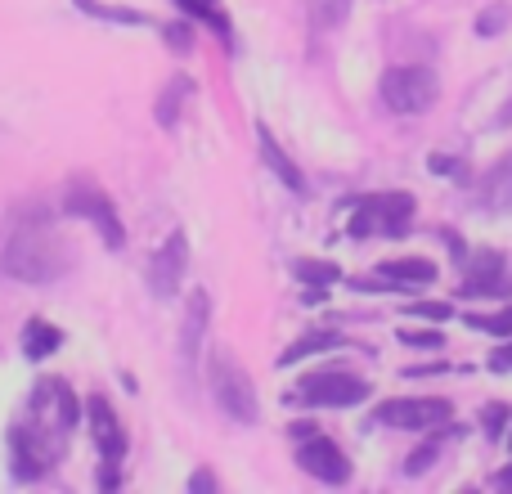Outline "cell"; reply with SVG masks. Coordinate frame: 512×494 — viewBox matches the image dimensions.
Listing matches in <instances>:
<instances>
[{"label":"cell","instance_id":"cell-1","mask_svg":"<svg viewBox=\"0 0 512 494\" xmlns=\"http://www.w3.org/2000/svg\"><path fill=\"white\" fill-rule=\"evenodd\" d=\"M77 396L63 378H41L27 400V423L14 427L9 445H14V472L18 481H32V477H45V472L59 463L63 445L72 441L77 432Z\"/></svg>","mask_w":512,"mask_h":494},{"label":"cell","instance_id":"cell-2","mask_svg":"<svg viewBox=\"0 0 512 494\" xmlns=\"http://www.w3.org/2000/svg\"><path fill=\"white\" fill-rule=\"evenodd\" d=\"M72 265V247L45 221L18 225L9 243L0 247V274L14 283H54Z\"/></svg>","mask_w":512,"mask_h":494},{"label":"cell","instance_id":"cell-3","mask_svg":"<svg viewBox=\"0 0 512 494\" xmlns=\"http://www.w3.org/2000/svg\"><path fill=\"white\" fill-rule=\"evenodd\" d=\"M207 382H212V400L234 418V423L252 427L256 418H261V400H256V387H252L248 369H243V364L234 360L225 346H221V351H212V364H207Z\"/></svg>","mask_w":512,"mask_h":494},{"label":"cell","instance_id":"cell-4","mask_svg":"<svg viewBox=\"0 0 512 494\" xmlns=\"http://www.w3.org/2000/svg\"><path fill=\"white\" fill-rule=\"evenodd\" d=\"M382 104L391 108V113L400 117H418L427 113V108L436 104V95H441V81H436L432 68H418V63H409V68H387L382 72Z\"/></svg>","mask_w":512,"mask_h":494},{"label":"cell","instance_id":"cell-5","mask_svg":"<svg viewBox=\"0 0 512 494\" xmlns=\"http://www.w3.org/2000/svg\"><path fill=\"white\" fill-rule=\"evenodd\" d=\"M63 212H68V216H81V221H90V225L99 230V239L113 247V252L126 243V230H122V221H117L113 198H108L90 176H77V180L68 185V194H63Z\"/></svg>","mask_w":512,"mask_h":494},{"label":"cell","instance_id":"cell-6","mask_svg":"<svg viewBox=\"0 0 512 494\" xmlns=\"http://www.w3.org/2000/svg\"><path fill=\"white\" fill-rule=\"evenodd\" d=\"M414 225V198L409 194H373L364 203H355L351 216V234H405Z\"/></svg>","mask_w":512,"mask_h":494},{"label":"cell","instance_id":"cell-7","mask_svg":"<svg viewBox=\"0 0 512 494\" xmlns=\"http://www.w3.org/2000/svg\"><path fill=\"white\" fill-rule=\"evenodd\" d=\"M450 414H454L450 400L441 396H409V400H382L373 418L387 427H405V432H427V427H445Z\"/></svg>","mask_w":512,"mask_h":494},{"label":"cell","instance_id":"cell-8","mask_svg":"<svg viewBox=\"0 0 512 494\" xmlns=\"http://www.w3.org/2000/svg\"><path fill=\"white\" fill-rule=\"evenodd\" d=\"M369 396V382L355 378V373H315V378L301 382L297 400L306 405H324V409H346V405H360Z\"/></svg>","mask_w":512,"mask_h":494},{"label":"cell","instance_id":"cell-9","mask_svg":"<svg viewBox=\"0 0 512 494\" xmlns=\"http://www.w3.org/2000/svg\"><path fill=\"white\" fill-rule=\"evenodd\" d=\"M185 270H189V239L176 230V234H167V239L158 243V252L149 256V292L153 297H176Z\"/></svg>","mask_w":512,"mask_h":494},{"label":"cell","instance_id":"cell-10","mask_svg":"<svg viewBox=\"0 0 512 494\" xmlns=\"http://www.w3.org/2000/svg\"><path fill=\"white\" fill-rule=\"evenodd\" d=\"M297 463L315 481H324V486H342V481H351V463H346V454L337 450V441H328V436H319V432H306V441L297 445Z\"/></svg>","mask_w":512,"mask_h":494},{"label":"cell","instance_id":"cell-11","mask_svg":"<svg viewBox=\"0 0 512 494\" xmlns=\"http://www.w3.org/2000/svg\"><path fill=\"white\" fill-rule=\"evenodd\" d=\"M86 423H90V436H95V450L104 454V463H122L126 459V427L104 391L86 400Z\"/></svg>","mask_w":512,"mask_h":494},{"label":"cell","instance_id":"cell-12","mask_svg":"<svg viewBox=\"0 0 512 494\" xmlns=\"http://www.w3.org/2000/svg\"><path fill=\"white\" fill-rule=\"evenodd\" d=\"M427 283H436V265L427 256H400L378 265V279H355V288H427Z\"/></svg>","mask_w":512,"mask_h":494},{"label":"cell","instance_id":"cell-13","mask_svg":"<svg viewBox=\"0 0 512 494\" xmlns=\"http://www.w3.org/2000/svg\"><path fill=\"white\" fill-rule=\"evenodd\" d=\"M207 324H212V297H207L203 288H194V292H189V301H185V315H180V337H176L180 360H185V364H194L198 355H203Z\"/></svg>","mask_w":512,"mask_h":494},{"label":"cell","instance_id":"cell-14","mask_svg":"<svg viewBox=\"0 0 512 494\" xmlns=\"http://www.w3.org/2000/svg\"><path fill=\"white\" fill-rule=\"evenodd\" d=\"M477 203L486 207V212H508V207H512V153H504V158H499L495 167L481 176Z\"/></svg>","mask_w":512,"mask_h":494},{"label":"cell","instance_id":"cell-15","mask_svg":"<svg viewBox=\"0 0 512 494\" xmlns=\"http://www.w3.org/2000/svg\"><path fill=\"white\" fill-rule=\"evenodd\" d=\"M463 292H468V297H495V292H508V274H504L499 252H481L477 261H472Z\"/></svg>","mask_w":512,"mask_h":494},{"label":"cell","instance_id":"cell-16","mask_svg":"<svg viewBox=\"0 0 512 494\" xmlns=\"http://www.w3.org/2000/svg\"><path fill=\"white\" fill-rule=\"evenodd\" d=\"M256 135H261V158H265V167L274 171V176L283 180V185L292 189V194H306V180H301V171H297V162L288 158V153L279 149V140H274L265 126H256Z\"/></svg>","mask_w":512,"mask_h":494},{"label":"cell","instance_id":"cell-17","mask_svg":"<svg viewBox=\"0 0 512 494\" xmlns=\"http://www.w3.org/2000/svg\"><path fill=\"white\" fill-rule=\"evenodd\" d=\"M189 95H194V81L185 77V72H176V77L162 86V95H158V108H153V117H158V126H176L180 122V113H185V104H189Z\"/></svg>","mask_w":512,"mask_h":494},{"label":"cell","instance_id":"cell-18","mask_svg":"<svg viewBox=\"0 0 512 494\" xmlns=\"http://www.w3.org/2000/svg\"><path fill=\"white\" fill-rule=\"evenodd\" d=\"M63 346V333L54 324H45V319H27L23 324V355L27 360H45V355H54Z\"/></svg>","mask_w":512,"mask_h":494},{"label":"cell","instance_id":"cell-19","mask_svg":"<svg viewBox=\"0 0 512 494\" xmlns=\"http://www.w3.org/2000/svg\"><path fill=\"white\" fill-rule=\"evenodd\" d=\"M346 14H351V0H310V23H315L319 32H333V27H342Z\"/></svg>","mask_w":512,"mask_h":494},{"label":"cell","instance_id":"cell-20","mask_svg":"<svg viewBox=\"0 0 512 494\" xmlns=\"http://www.w3.org/2000/svg\"><path fill=\"white\" fill-rule=\"evenodd\" d=\"M176 5L185 9V14H194V18H203V23H212L216 32L230 41V14L221 9V0H176Z\"/></svg>","mask_w":512,"mask_h":494},{"label":"cell","instance_id":"cell-21","mask_svg":"<svg viewBox=\"0 0 512 494\" xmlns=\"http://www.w3.org/2000/svg\"><path fill=\"white\" fill-rule=\"evenodd\" d=\"M328 346H342V337L337 333H310V337H301V342H292L288 351L279 355V364H297V360H306V355H315V351H328Z\"/></svg>","mask_w":512,"mask_h":494},{"label":"cell","instance_id":"cell-22","mask_svg":"<svg viewBox=\"0 0 512 494\" xmlns=\"http://www.w3.org/2000/svg\"><path fill=\"white\" fill-rule=\"evenodd\" d=\"M297 274L306 283H333V279H342V270H337V265H328V261H297Z\"/></svg>","mask_w":512,"mask_h":494},{"label":"cell","instance_id":"cell-23","mask_svg":"<svg viewBox=\"0 0 512 494\" xmlns=\"http://www.w3.org/2000/svg\"><path fill=\"white\" fill-rule=\"evenodd\" d=\"M468 324L472 328H486V333H495V337H512V306L508 310H499V315H468Z\"/></svg>","mask_w":512,"mask_h":494},{"label":"cell","instance_id":"cell-24","mask_svg":"<svg viewBox=\"0 0 512 494\" xmlns=\"http://www.w3.org/2000/svg\"><path fill=\"white\" fill-rule=\"evenodd\" d=\"M86 14H99V18H117V23H149L144 14H131V9H113V5H95V0H77Z\"/></svg>","mask_w":512,"mask_h":494},{"label":"cell","instance_id":"cell-25","mask_svg":"<svg viewBox=\"0 0 512 494\" xmlns=\"http://www.w3.org/2000/svg\"><path fill=\"white\" fill-rule=\"evenodd\" d=\"M504 23H508V5H490L486 14L477 18V32L481 36H499V32H504Z\"/></svg>","mask_w":512,"mask_h":494},{"label":"cell","instance_id":"cell-26","mask_svg":"<svg viewBox=\"0 0 512 494\" xmlns=\"http://www.w3.org/2000/svg\"><path fill=\"white\" fill-rule=\"evenodd\" d=\"M400 342H405V346H427V351H441L445 337L441 333H427V328H400Z\"/></svg>","mask_w":512,"mask_h":494},{"label":"cell","instance_id":"cell-27","mask_svg":"<svg viewBox=\"0 0 512 494\" xmlns=\"http://www.w3.org/2000/svg\"><path fill=\"white\" fill-rule=\"evenodd\" d=\"M432 463H436V445H423V450H418V454H409L405 472H414V477H418V472H427V468H432Z\"/></svg>","mask_w":512,"mask_h":494},{"label":"cell","instance_id":"cell-28","mask_svg":"<svg viewBox=\"0 0 512 494\" xmlns=\"http://www.w3.org/2000/svg\"><path fill=\"white\" fill-rule=\"evenodd\" d=\"M409 315H423V319H450L454 310H450V306H441V301H423V306H414Z\"/></svg>","mask_w":512,"mask_h":494},{"label":"cell","instance_id":"cell-29","mask_svg":"<svg viewBox=\"0 0 512 494\" xmlns=\"http://www.w3.org/2000/svg\"><path fill=\"white\" fill-rule=\"evenodd\" d=\"M189 490H194V494H207V490H216V477H212V472H207V468H198L194 477H189Z\"/></svg>","mask_w":512,"mask_h":494},{"label":"cell","instance_id":"cell-30","mask_svg":"<svg viewBox=\"0 0 512 494\" xmlns=\"http://www.w3.org/2000/svg\"><path fill=\"white\" fill-rule=\"evenodd\" d=\"M432 171L436 176H459V158H441V153H432Z\"/></svg>","mask_w":512,"mask_h":494},{"label":"cell","instance_id":"cell-31","mask_svg":"<svg viewBox=\"0 0 512 494\" xmlns=\"http://www.w3.org/2000/svg\"><path fill=\"white\" fill-rule=\"evenodd\" d=\"M504 418H508V409H499V405H495V409H486V432H490V436H499V432H504Z\"/></svg>","mask_w":512,"mask_h":494},{"label":"cell","instance_id":"cell-32","mask_svg":"<svg viewBox=\"0 0 512 494\" xmlns=\"http://www.w3.org/2000/svg\"><path fill=\"white\" fill-rule=\"evenodd\" d=\"M490 364H495V369H512V342H508L504 351H499V355H495V360H490Z\"/></svg>","mask_w":512,"mask_h":494},{"label":"cell","instance_id":"cell-33","mask_svg":"<svg viewBox=\"0 0 512 494\" xmlns=\"http://www.w3.org/2000/svg\"><path fill=\"white\" fill-rule=\"evenodd\" d=\"M499 126H512V104L499 108Z\"/></svg>","mask_w":512,"mask_h":494},{"label":"cell","instance_id":"cell-34","mask_svg":"<svg viewBox=\"0 0 512 494\" xmlns=\"http://www.w3.org/2000/svg\"><path fill=\"white\" fill-rule=\"evenodd\" d=\"M499 486H504V490H512V468H504V472H499Z\"/></svg>","mask_w":512,"mask_h":494}]
</instances>
